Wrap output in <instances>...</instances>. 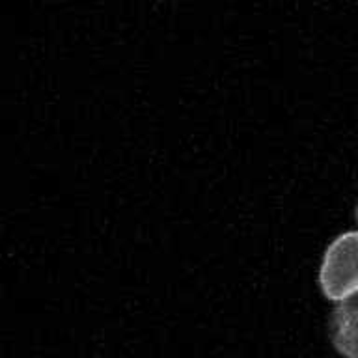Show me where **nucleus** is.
Wrapping results in <instances>:
<instances>
[{
	"label": "nucleus",
	"instance_id": "f257e3e1",
	"mask_svg": "<svg viewBox=\"0 0 358 358\" xmlns=\"http://www.w3.org/2000/svg\"><path fill=\"white\" fill-rule=\"evenodd\" d=\"M321 289L340 302L358 293V231H347L327 248L319 273Z\"/></svg>",
	"mask_w": 358,
	"mask_h": 358
},
{
	"label": "nucleus",
	"instance_id": "f03ea898",
	"mask_svg": "<svg viewBox=\"0 0 358 358\" xmlns=\"http://www.w3.org/2000/svg\"><path fill=\"white\" fill-rule=\"evenodd\" d=\"M332 341L347 358H358V293L340 301L332 317Z\"/></svg>",
	"mask_w": 358,
	"mask_h": 358
},
{
	"label": "nucleus",
	"instance_id": "7ed1b4c3",
	"mask_svg": "<svg viewBox=\"0 0 358 358\" xmlns=\"http://www.w3.org/2000/svg\"><path fill=\"white\" fill-rule=\"evenodd\" d=\"M357 213H358V211H357Z\"/></svg>",
	"mask_w": 358,
	"mask_h": 358
}]
</instances>
